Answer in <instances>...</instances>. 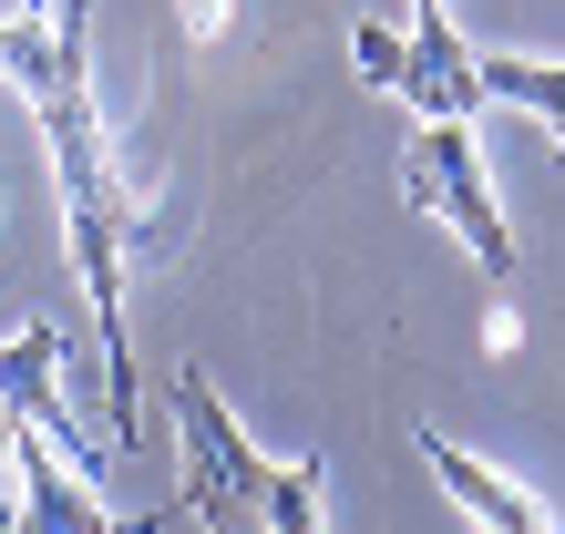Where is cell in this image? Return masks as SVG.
Listing matches in <instances>:
<instances>
[{
    "instance_id": "obj_8",
    "label": "cell",
    "mask_w": 565,
    "mask_h": 534,
    "mask_svg": "<svg viewBox=\"0 0 565 534\" xmlns=\"http://www.w3.org/2000/svg\"><path fill=\"white\" fill-rule=\"evenodd\" d=\"M257 534H329V514H319V462H278V473H268V514H257Z\"/></svg>"
},
{
    "instance_id": "obj_3",
    "label": "cell",
    "mask_w": 565,
    "mask_h": 534,
    "mask_svg": "<svg viewBox=\"0 0 565 534\" xmlns=\"http://www.w3.org/2000/svg\"><path fill=\"white\" fill-rule=\"evenodd\" d=\"M52 371H62V340H52V329H21V340L0 350V412H11V431L52 442V452L93 483V473H104V452H93V431L62 412V381H52Z\"/></svg>"
},
{
    "instance_id": "obj_7",
    "label": "cell",
    "mask_w": 565,
    "mask_h": 534,
    "mask_svg": "<svg viewBox=\"0 0 565 534\" xmlns=\"http://www.w3.org/2000/svg\"><path fill=\"white\" fill-rule=\"evenodd\" d=\"M483 104H524L555 154H565V62H535V52H483Z\"/></svg>"
},
{
    "instance_id": "obj_9",
    "label": "cell",
    "mask_w": 565,
    "mask_h": 534,
    "mask_svg": "<svg viewBox=\"0 0 565 534\" xmlns=\"http://www.w3.org/2000/svg\"><path fill=\"white\" fill-rule=\"evenodd\" d=\"M350 62H360V83H381V93H412V31H381V21H360V31H350Z\"/></svg>"
},
{
    "instance_id": "obj_2",
    "label": "cell",
    "mask_w": 565,
    "mask_h": 534,
    "mask_svg": "<svg viewBox=\"0 0 565 534\" xmlns=\"http://www.w3.org/2000/svg\"><path fill=\"white\" fill-rule=\"evenodd\" d=\"M402 185H412V206H422V216H443V226H452V247L473 257L493 288L514 278V226H504V206H493V175H483L473 124H422V134H412V154H402Z\"/></svg>"
},
{
    "instance_id": "obj_6",
    "label": "cell",
    "mask_w": 565,
    "mask_h": 534,
    "mask_svg": "<svg viewBox=\"0 0 565 534\" xmlns=\"http://www.w3.org/2000/svg\"><path fill=\"white\" fill-rule=\"evenodd\" d=\"M402 104L422 124H473V104H483V62L452 42L443 0H412V93H402Z\"/></svg>"
},
{
    "instance_id": "obj_11",
    "label": "cell",
    "mask_w": 565,
    "mask_h": 534,
    "mask_svg": "<svg viewBox=\"0 0 565 534\" xmlns=\"http://www.w3.org/2000/svg\"><path fill=\"white\" fill-rule=\"evenodd\" d=\"M175 11H185V31H195V42H206V31L226 21V0H175Z\"/></svg>"
},
{
    "instance_id": "obj_1",
    "label": "cell",
    "mask_w": 565,
    "mask_h": 534,
    "mask_svg": "<svg viewBox=\"0 0 565 534\" xmlns=\"http://www.w3.org/2000/svg\"><path fill=\"white\" fill-rule=\"evenodd\" d=\"M175 452H185V493H175V514H195L206 534H257V514H268V473H278V462L237 431V412L206 391V371H175Z\"/></svg>"
},
{
    "instance_id": "obj_10",
    "label": "cell",
    "mask_w": 565,
    "mask_h": 534,
    "mask_svg": "<svg viewBox=\"0 0 565 534\" xmlns=\"http://www.w3.org/2000/svg\"><path fill=\"white\" fill-rule=\"evenodd\" d=\"M0 534H21V493H11V412H0Z\"/></svg>"
},
{
    "instance_id": "obj_5",
    "label": "cell",
    "mask_w": 565,
    "mask_h": 534,
    "mask_svg": "<svg viewBox=\"0 0 565 534\" xmlns=\"http://www.w3.org/2000/svg\"><path fill=\"white\" fill-rule=\"evenodd\" d=\"M11 483H21V534H154V524H164V514L114 524L104 504H93V483H83L52 442H31V431H11Z\"/></svg>"
},
{
    "instance_id": "obj_4",
    "label": "cell",
    "mask_w": 565,
    "mask_h": 534,
    "mask_svg": "<svg viewBox=\"0 0 565 534\" xmlns=\"http://www.w3.org/2000/svg\"><path fill=\"white\" fill-rule=\"evenodd\" d=\"M412 452L431 462V483H443L452 504L473 514V534H555V514L535 504V493H524L514 473H493L483 452H462L452 431H431V421H422V431H412Z\"/></svg>"
}]
</instances>
